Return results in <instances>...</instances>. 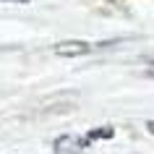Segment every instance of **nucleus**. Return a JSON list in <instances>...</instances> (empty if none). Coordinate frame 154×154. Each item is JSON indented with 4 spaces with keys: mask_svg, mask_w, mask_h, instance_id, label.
<instances>
[{
    "mask_svg": "<svg viewBox=\"0 0 154 154\" xmlns=\"http://www.w3.org/2000/svg\"><path fill=\"white\" fill-rule=\"evenodd\" d=\"M112 133H115V131L110 128V125H105V128H91L89 133H86V138H89V141H97V138H112Z\"/></svg>",
    "mask_w": 154,
    "mask_h": 154,
    "instance_id": "nucleus-3",
    "label": "nucleus"
},
{
    "mask_svg": "<svg viewBox=\"0 0 154 154\" xmlns=\"http://www.w3.org/2000/svg\"><path fill=\"white\" fill-rule=\"evenodd\" d=\"M52 52L60 55V57H81V55H89L91 52V45L84 42V39H63L52 47Z\"/></svg>",
    "mask_w": 154,
    "mask_h": 154,
    "instance_id": "nucleus-2",
    "label": "nucleus"
},
{
    "mask_svg": "<svg viewBox=\"0 0 154 154\" xmlns=\"http://www.w3.org/2000/svg\"><path fill=\"white\" fill-rule=\"evenodd\" d=\"M146 131H149V133L154 136V120H149V123H146Z\"/></svg>",
    "mask_w": 154,
    "mask_h": 154,
    "instance_id": "nucleus-4",
    "label": "nucleus"
},
{
    "mask_svg": "<svg viewBox=\"0 0 154 154\" xmlns=\"http://www.w3.org/2000/svg\"><path fill=\"white\" fill-rule=\"evenodd\" d=\"M3 3H29V0H3Z\"/></svg>",
    "mask_w": 154,
    "mask_h": 154,
    "instance_id": "nucleus-6",
    "label": "nucleus"
},
{
    "mask_svg": "<svg viewBox=\"0 0 154 154\" xmlns=\"http://www.w3.org/2000/svg\"><path fill=\"white\" fill-rule=\"evenodd\" d=\"M144 76H149V79H154V65L149 68V71H144Z\"/></svg>",
    "mask_w": 154,
    "mask_h": 154,
    "instance_id": "nucleus-5",
    "label": "nucleus"
},
{
    "mask_svg": "<svg viewBox=\"0 0 154 154\" xmlns=\"http://www.w3.org/2000/svg\"><path fill=\"white\" fill-rule=\"evenodd\" d=\"M91 141L86 136H76V133H63V136L55 138L52 144V152L55 154H81Z\"/></svg>",
    "mask_w": 154,
    "mask_h": 154,
    "instance_id": "nucleus-1",
    "label": "nucleus"
}]
</instances>
